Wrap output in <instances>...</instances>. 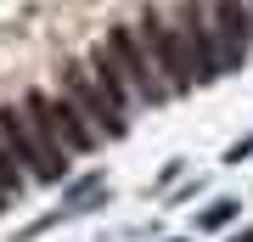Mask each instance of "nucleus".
<instances>
[{
    "mask_svg": "<svg viewBox=\"0 0 253 242\" xmlns=\"http://www.w3.org/2000/svg\"><path fill=\"white\" fill-rule=\"evenodd\" d=\"M96 73L107 79L124 101H163V96H174V85H169V68H163V51H158V40H152V28H118V34H107L96 45Z\"/></svg>",
    "mask_w": 253,
    "mask_h": 242,
    "instance_id": "1",
    "label": "nucleus"
},
{
    "mask_svg": "<svg viewBox=\"0 0 253 242\" xmlns=\"http://www.w3.org/2000/svg\"><path fill=\"white\" fill-rule=\"evenodd\" d=\"M62 96L79 107V118L96 135H118V130H124V107H129V101L96 73V62H68L62 68Z\"/></svg>",
    "mask_w": 253,
    "mask_h": 242,
    "instance_id": "3",
    "label": "nucleus"
},
{
    "mask_svg": "<svg viewBox=\"0 0 253 242\" xmlns=\"http://www.w3.org/2000/svg\"><path fill=\"white\" fill-rule=\"evenodd\" d=\"M6 197H11V192H6V186H0V208H6Z\"/></svg>",
    "mask_w": 253,
    "mask_h": 242,
    "instance_id": "6",
    "label": "nucleus"
},
{
    "mask_svg": "<svg viewBox=\"0 0 253 242\" xmlns=\"http://www.w3.org/2000/svg\"><path fill=\"white\" fill-rule=\"evenodd\" d=\"M0 146H6V152L17 158L34 180H56V175L68 169V152L45 135V124L28 113V101H17V107L0 113Z\"/></svg>",
    "mask_w": 253,
    "mask_h": 242,
    "instance_id": "2",
    "label": "nucleus"
},
{
    "mask_svg": "<svg viewBox=\"0 0 253 242\" xmlns=\"http://www.w3.org/2000/svg\"><path fill=\"white\" fill-rule=\"evenodd\" d=\"M208 17H214L219 40L231 45V56L242 62L248 45H253V6H248V0H208Z\"/></svg>",
    "mask_w": 253,
    "mask_h": 242,
    "instance_id": "5",
    "label": "nucleus"
},
{
    "mask_svg": "<svg viewBox=\"0 0 253 242\" xmlns=\"http://www.w3.org/2000/svg\"><path fill=\"white\" fill-rule=\"evenodd\" d=\"M23 101H28V113H34L40 124H45V135H51L56 146H62L68 158L90 152V146L101 141V135H96V130H90V124L79 118V107H73L68 96H51V90H34V96H23Z\"/></svg>",
    "mask_w": 253,
    "mask_h": 242,
    "instance_id": "4",
    "label": "nucleus"
}]
</instances>
